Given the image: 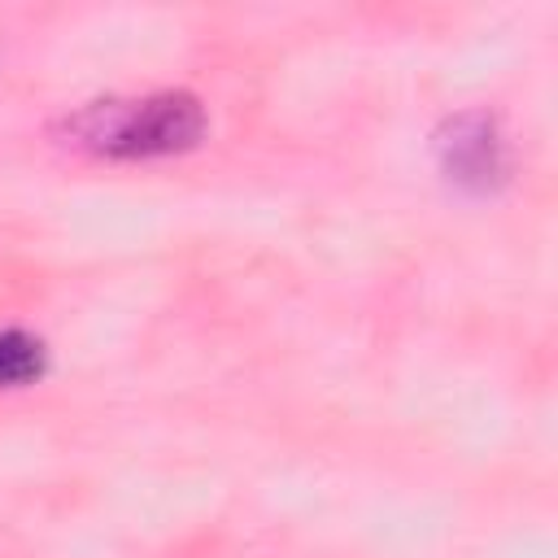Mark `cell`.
<instances>
[{"label":"cell","instance_id":"6da1fadb","mask_svg":"<svg viewBox=\"0 0 558 558\" xmlns=\"http://www.w3.org/2000/svg\"><path fill=\"white\" fill-rule=\"evenodd\" d=\"M74 144L105 157H166L205 135V109L192 92H153L140 100H96L70 118Z\"/></svg>","mask_w":558,"mask_h":558},{"label":"cell","instance_id":"3957f363","mask_svg":"<svg viewBox=\"0 0 558 558\" xmlns=\"http://www.w3.org/2000/svg\"><path fill=\"white\" fill-rule=\"evenodd\" d=\"M44 375V344L26 331H0V388H22Z\"/></svg>","mask_w":558,"mask_h":558},{"label":"cell","instance_id":"7a4b0ae2","mask_svg":"<svg viewBox=\"0 0 558 558\" xmlns=\"http://www.w3.org/2000/svg\"><path fill=\"white\" fill-rule=\"evenodd\" d=\"M440 170L466 192H493L506 183L510 153L488 113H458L436 131Z\"/></svg>","mask_w":558,"mask_h":558}]
</instances>
